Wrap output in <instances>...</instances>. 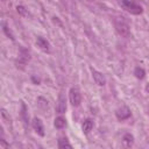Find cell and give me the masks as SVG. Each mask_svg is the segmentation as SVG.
Listing matches in <instances>:
<instances>
[{
  "instance_id": "cell-4",
  "label": "cell",
  "mask_w": 149,
  "mask_h": 149,
  "mask_svg": "<svg viewBox=\"0 0 149 149\" xmlns=\"http://www.w3.org/2000/svg\"><path fill=\"white\" fill-rule=\"evenodd\" d=\"M115 115H116V118L119 120H126V119H128L130 116V109L127 106H122V107L116 109Z\"/></svg>"
},
{
  "instance_id": "cell-15",
  "label": "cell",
  "mask_w": 149,
  "mask_h": 149,
  "mask_svg": "<svg viewBox=\"0 0 149 149\" xmlns=\"http://www.w3.org/2000/svg\"><path fill=\"white\" fill-rule=\"evenodd\" d=\"M16 10H17V13H19L20 15H22V16H28V12H27V9H26L23 6H21V5L16 6Z\"/></svg>"
},
{
  "instance_id": "cell-18",
  "label": "cell",
  "mask_w": 149,
  "mask_h": 149,
  "mask_svg": "<svg viewBox=\"0 0 149 149\" xmlns=\"http://www.w3.org/2000/svg\"><path fill=\"white\" fill-rule=\"evenodd\" d=\"M31 79H33V80H34V81H35V83H38V79H36V78H35V77H33V78H31Z\"/></svg>"
},
{
  "instance_id": "cell-12",
  "label": "cell",
  "mask_w": 149,
  "mask_h": 149,
  "mask_svg": "<svg viewBox=\"0 0 149 149\" xmlns=\"http://www.w3.org/2000/svg\"><path fill=\"white\" fill-rule=\"evenodd\" d=\"M58 148L59 149H65V148H69V149H71L72 148V146L69 143V141H68V139H59L58 140Z\"/></svg>"
},
{
  "instance_id": "cell-16",
  "label": "cell",
  "mask_w": 149,
  "mask_h": 149,
  "mask_svg": "<svg viewBox=\"0 0 149 149\" xmlns=\"http://www.w3.org/2000/svg\"><path fill=\"white\" fill-rule=\"evenodd\" d=\"M1 116H2V120H3V121H6V122L9 121V115H7V112H6L3 108L1 109Z\"/></svg>"
},
{
  "instance_id": "cell-9",
  "label": "cell",
  "mask_w": 149,
  "mask_h": 149,
  "mask_svg": "<svg viewBox=\"0 0 149 149\" xmlns=\"http://www.w3.org/2000/svg\"><path fill=\"white\" fill-rule=\"evenodd\" d=\"M93 128V121L91 119H86L84 122H83V126H81V129L84 132V134H88Z\"/></svg>"
},
{
  "instance_id": "cell-6",
  "label": "cell",
  "mask_w": 149,
  "mask_h": 149,
  "mask_svg": "<svg viewBox=\"0 0 149 149\" xmlns=\"http://www.w3.org/2000/svg\"><path fill=\"white\" fill-rule=\"evenodd\" d=\"M92 76H93V79H94V81H95L97 85H99V86H104V85L106 84L105 76H104L101 72H99V71L92 69Z\"/></svg>"
},
{
  "instance_id": "cell-7",
  "label": "cell",
  "mask_w": 149,
  "mask_h": 149,
  "mask_svg": "<svg viewBox=\"0 0 149 149\" xmlns=\"http://www.w3.org/2000/svg\"><path fill=\"white\" fill-rule=\"evenodd\" d=\"M56 111L59 114H63L66 111V101H65V98H64L63 94H59V97H58L57 105H56Z\"/></svg>"
},
{
  "instance_id": "cell-13",
  "label": "cell",
  "mask_w": 149,
  "mask_h": 149,
  "mask_svg": "<svg viewBox=\"0 0 149 149\" xmlns=\"http://www.w3.org/2000/svg\"><path fill=\"white\" fill-rule=\"evenodd\" d=\"M134 74H135V77H136V78H139V79H143V78H144V76H146V71H144L142 68L136 66V68H135V70H134Z\"/></svg>"
},
{
  "instance_id": "cell-10",
  "label": "cell",
  "mask_w": 149,
  "mask_h": 149,
  "mask_svg": "<svg viewBox=\"0 0 149 149\" xmlns=\"http://www.w3.org/2000/svg\"><path fill=\"white\" fill-rule=\"evenodd\" d=\"M54 125H55V127H56V128L62 129V128H64V127H65V125H66V120H65L64 118H62V116H58V118H56V119H55Z\"/></svg>"
},
{
  "instance_id": "cell-3",
  "label": "cell",
  "mask_w": 149,
  "mask_h": 149,
  "mask_svg": "<svg viewBox=\"0 0 149 149\" xmlns=\"http://www.w3.org/2000/svg\"><path fill=\"white\" fill-rule=\"evenodd\" d=\"M115 29L118 31L119 35H121L122 37H130V29L128 27V24L123 21H115Z\"/></svg>"
},
{
  "instance_id": "cell-17",
  "label": "cell",
  "mask_w": 149,
  "mask_h": 149,
  "mask_svg": "<svg viewBox=\"0 0 149 149\" xmlns=\"http://www.w3.org/2000/svg\"><path fill=\"white\" fill-rule=\"evenodd\" d=\"M9 147V144L3 140V139H1L0 140V149H6V148H8Z\"/></svg>"
},
{
  "instance_id": "cell-5",
  "label": "cell",
  "mask_w": 149,
  "mask_h": 149,
  "mask_svg": "<svg viewBox=\"0 0 149 149\" xmlns=\"http://www.w3.org/2000/svg\"><path fill=\"white\" fill-rule=\"evenodd\" d=\"M31 126L33 128L35 129V132L40 135V136H44V127H43V123L42 121L38 119V118H34L33 121H31Z\"/></svg>"
},
{
  "instance_id": "cell-11",
  "label": "cell",
  "mask_w": 149,
  "mask_h": 149,
  "mask_svg": "<svg viewBox=\"0 0 149 149\" xmlns=\"http://www.w3.org/2000/svg\"><path fill=\"white\" fill-rule=\"evenodd\" d=\"M122 140H123V143H125L126 147H130L133 144V142H134V136L132 134L127 133V134L123 135V139Z\"/></svg>"
},
{
  "instance_id": "cell-2",
  "label": "cell",
  "mask_w": 149,
  "mask_h": 149,
  "mask_svg": "<svg viewBox=\"0 0 149 149\" xmlns=\"http://www.w3.org/2000/svg\"><path fill=\"white\" fill-rule=\"evenodd\" d=\"M69 99H70V102L72 106L77 107L80 105L81 102V94L79 92V90L77 87H71L70 88V92H69Z\"/></svg>"
},
{
  "instance_id": "cell-19",
  "label": "cell",
  "mask_w": 149,
  "mask_h": 149,
  "mask_svg": "<svg viewBox=\"0 0 149 149\" xmlns=\"http://www.w3.org/2000/svg\"><path fill=\"white\" fill-rule=\"evenodd\" d=\"M146 91L149 92V84H147V86H146Z\"/></svg>"
},
{
  "instance_id": "cell-14",
  "label": "cell",
  "mask_w": 149,
  "mask_h": 149,
  "mask_svg": "<svg viewBox=\"0 0 149 149\" xmlns=\"http://www.w3.org/2000/svg\"><path fill=\"white\" fill-rule=\"evenodd\" d=\"M2 30H3V33H5V34L10 38V40H14V35H13V33L9 30V28L7 27V24H6L5 22L2 23Z\"/></svg>"
},
{
  "instance_id": "cell-8",
  "label": "cell",
  "mask_w": 149,
  "mask_h": 149,
  "mask_svg": "<svg viewBox=\"0 0 149 149\" xmlns=\"http://www.w3.org/2000/svg\"><path fill=\"white\" fill-rule=\"evenodd\" d=\"M36 43H37V45L43 50V51H49L50 50V44H49V42L45 40V38H43V37H37V41H36Z\"/></svg>"
},
{
  "instance_id": "cell-1",
  "label": "cell",
  "mask_w": 149,
  "mask_h": 149,
  "mask_svg": "<svg viewBox=\"0 0 149 149\" xmlns=\"http://www.w3.org/2000/svg\"><path fill=\"white\" fill-rule=\"evenodd\" d=\"M121 7L128 13L134 14V15H140L143 12L142 6L133 0H121Z\"/></svg>"
}]
</instances>
